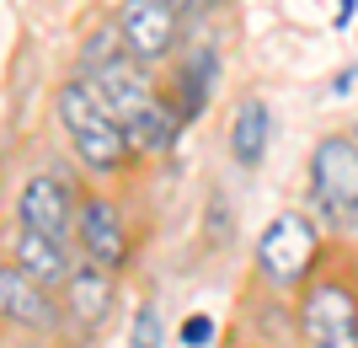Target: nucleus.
<instances>
[{
    "label": "nucleus",
    "mask_w": 358,
    "mask_h": 348,
    "mask_svg": "<svg viewBox=\"0 0 358 348\" xmlns=\"http://www.w3.org/2000/svg\"><path fill=\"white\" fill-rule=\"evenodd\" d=\"M54 107H59V123L70 129L75 155H80L91 172H118L123 161H129L134 139H129V129L96 102V91H91L86 81H64L59 97H54Z\"/></svg>",
    "instance_id": "f257e3e1"
},
{
    "label": "nucleus",
    "mask_w": 358,
    "mask_h": 348,
    "mask_svg": "<svg viewBox=\"0 0 358 348\" xmlns=\"http://www.w3.org/2000/svg\"><path fill=\"white\" fill-rule=\"evenodd\" d=\"M310 198L321 220L353 225L358 220V139L327 134L310 155Z\"/></svg>",
    "instance_id": "f03ea898"
},
{
    "label": "nucleus",
    "mask_w": 358,
    "mask_h": 348,
    "mask_svg": "<svg viewBox=\"0 0 358 348\" xmlns=\"http://www.w3.org/2000/svg\"><path fill=\"white\" fill-rule=\"evenodd\" d=\"M315 246H321V236H315L310 214H278V220L262 230V242H257V268H262L268 284L289 289V284H299V279L310 273Z\"/></svg>",
    "instance_id": "7ed1b4c3"
},
{
    "label": "nucleus",
    "mask_w": 358,
    "mask_h": 348,
    "mask_svg": "<svg viewBox=\"0 0 358 348\" xmlns=\"http://www.w3.org/2000/svg\"><path fill=\"white\" fill-rule=\"evenodd\" d=\"M299 337L310 348H358V300L343 284H315L299 300Z\"/></svg>",
    "instance_id": "20e7f679"
},
{
    "label": "nucleus",
    "mask_w": 358,
    "mask_h": 348,
    "mask_svg": "<svg viewBox=\"0 0 358 348\" xmlns=\"http://www.w3.org/2000/svg\"><path fill=\"white\" fill-rule=\"evenodd\" d=\"M177 22H182V11L171 0H123V11H118L123 43H129V54L139 64H161L177 48Z\"/></svg>",
    "instance_id": "39448f33"
},
{
    "label": "nucleus",
    "mask_w": 358,
    "mask_h": 348,
    "mask_svg": "<svg viewBox=\"0 0 358 348\" xmlns=\"http://www.w3.org/2000/svg\"><path fill=\"white\" fill-rule=\"evenodd\" d=\"M16 214H22V225L48 230V236H59V242L75 230V220H80L75 193L64 188L59 177H48V172H38V177L22 182V193H16Z\"/></svg>",
    "instance_id": "423d86ee"
},
{
    "label": "nucleus",
    "mask_w": 358,
    "mask_h": 348,
    "mask_svg": "<svg viewBox=\"0 0 358 348\" xmlns=\"http://www.w3.org/2000/svg\"><path fill=\"white\" fill-rule=\"evenodd\" d=\"M80 81L96 91V102L118 123H129L134 113H145V107L155 102V91H150V81H145V64H139L134 54H123V60L102 64V70H91V76H80Z\"/></svg>",
    "instance_id": "0eeeda50"
},
{
    "label": "nucleus",
    "mask_w": 358,
    "mask_h": 348,
    "mask_svg": "<svg viewBox=\"0 0 358 348\" xmlns=\"http://www.w3.org/2000/svg\"><path fill=\"white\" fill-rule=\"evenodd\" d=\"M75 236L86 246V258L102 263V268H123V263H129V236H123V220L107 198H86V204H80Z\"/></svg>",
    "instance_id": "6e6552de"
},
{
    "label": "nucleus",
    "mask_w": 358,
    "mask_h": 348,
    "mask_svg": "<svg viewBox=\"0 0 358 348\" xmlns=\"http://www.w3.org/2000/svg\"><path fill=\"white\" fill-rule=\"evenodd\" d=\"M0 311H6V321L32 327V333H48L59 321V305L43 295V279L22 273L16 263H6V273H0Z\"/></svg>",
    "instance_id": "1a4fd4ad"
},
{
    "label": "nucleus",
    "mask_w": 358,
    "mask_h": 348,
    "mask_svg": "<svg viewBox=\"0 0 358 348\" xmlns=\"http://www.w3.org/2000/svg\"><path fill=\"white\" fill-rule=\"evenodd\" d=\"M64 311H70L86 333H96V327L113 316V268H102V263L75 268L70 284H64Z\"/></svg>",
    "instance_id": "9d476101"
},
{
    "label": "nucleus",
    "mask_w": 358,
    "mask_h": 348,
    "mask_svg": "<svg viewBox=\"0 0 358 348\" xmlns=\"http://www.w3.org/2000/svg\"><path fill=\"white\" fill-rule=\"evenodd\" d=\"M11 263H16L22 273H32V279H43V284H70V273H75V263L64 258V242H59V236H48V230H32V225L16 230V242H11Z\"/></svg>",
    "instance_id": "9b49d317"
},
{
    "label": "nucleus",
    "mask_w": 358,
    "mask_h": 348,
    "mask_svg": "<svg viewBox=\"0 0 358 348\" xmlns=\"http://www.w3.org/2000/svg\"><path fill=\"white\" fill-rule=\"evenodd\" d=\"M214 81H220V60H214V48L209 43H193V54L177 64V113H182V123L203 118Z\"/></svg>",
    "instance_id": "f8f14e48"
},
{
    "label": "nucleus",
    "mask_w": 358,
    "mask_h": 348,
    "mask_svg": "<svg viewBox=\"0 0 358 348\" xmlns=\"http://www.w3.org/2000/svg\"><path fill=\"white\" fill-rule=\"evenodd\" d=\"M262 151H268V102L246 97L236 107V123H230V155H236V167H257Z\"/></svg>",
    "instance_id": "ddd939ff"
},
{
    "label": "nucleus",
    "mask_w": 358,
    "mask_h": 348,
    "mask_svg": "<svg viewBox=\"0 0 358 348\" xmlns=\"http://www.w3.org/2000/svg\"><path fill=\"white\" fill-rule=\"evenodd\" d=\"M129 129V139H134V151H150V155H161V151H171V139H177V129H182V113L177 107H166L161 97L145 107V113H134V118L123 123Z\"/></svg>",
    "instance_id": "4468645a"
},
{
    "label": "nucleus",
    "mask_w": 358,
    "mask_h": 348,
    "mask_svg": "<svg viewBox=\"0 0 358 348\" xmlns=\"http://www.w3.org/2000/svg\"><path fill=\"white\" fill-rule=\"evenodd\" d=\"M134 348H161V316H155V305H139V316H134Z\"/></svg>",
    "instance_id": "2eb2a0df"
},
{
    "label": "nucleus",
    "mask_w": 358,
    "mask_h": 348,
    "mask_svg": "<svg viewBox=\"0 0 358 348\" xmlns=\"http://www.w3.org/2000/svg\"><path fill=\"white\" fill-rule=\"evenodd\" d=\"M209 337H214L209 316H187V321H182V343H187V348H209Z\"/></svg>",
    "instance_id": "dca6fc26"
},
{
    "label": "nucleus",
    "mask_w": 358,
    "mask_h": 348,
    "mask_svg": "<svg viewBox=\"0 0 358 348\" xmlns=\"http://www.w3.org/2000/svg\"><path fill=\"white\" fill-rule=\"evenodd\" d=\"M353 81H358V64H353V70H343V76L331 81V97H343V91H353Z\"/></svg>",
    "instance_id": "f3484780"
},
{
    "label": "nucleus",
    "mask_w": 358,
    "mask_h": 348,
    "mask_svg": "<svg viewBox=\"0 0 358 348\" xmlns=\"http://www.w3.org/2000/svg\"><path fill=\"white\" fill-rule=\"evenodd\" d=\"M353 11H358V0H343V11H337V27H348V22H353Z\"/></svg>",
    "instance_id": "a211bd4d"
},
{
    "label": "nucleus",
    "mask_w": 358,
    "mask_h": 348,
    "mask_svg": "<svg viewBox=\"0 0 358 348\" xmlns=\"http://www.w3.org/2000/svg\"><path fill=\"white\" fill-rule=\"evenodd\" d=\"M171 6H177V11H187V6H193V0H171Z\"/></svg>",
    "instance_id": "6ab92c4d"
},
{
    "label": "nucleus",
    "mask_w": 358,
    "mask_h": 348,
    "mask_svg": "<svg viewBox=\"0 0 358 348\" xmlns=\"http://www.w3.org/2000/svg\"><path fill=\"white\" fill-rule=\"evenodd\" d=\"M11 348H43V343H11Z\"/></svg>",
    "instance_id": "aec40b11"
},
{
    "label": "nucleus",
    "mask_w": 358,
    "mask_h": 348,
    "mask_svg": "<svg viewBox=\"0 0 358 348\" xmlns=\"http://www.w3.org/2000/svg\"><path fill=\"white\" fill-rule=\"evenodd\" d=\"M198 6H224V0H198Z\"/></svg>",
    "instance_id": "412c9836"
},
{
    "label": "nucleus",
    "mask_w": 358,
    "mask_h": 348,
    "mask_svg": "<svg viewBox=\"0 0 358 348\" xmlns=\"http://www.w3.org/2000/svg\"><path fill=\"white\" fill-rule=\"evenodd\" d=\"M353 129H358V123H353Z\"/></svg>",
    "instance_id": "4be33fe9"
}]
</instances>
